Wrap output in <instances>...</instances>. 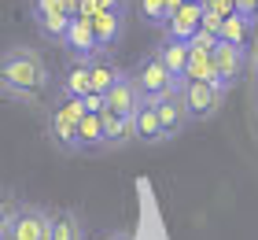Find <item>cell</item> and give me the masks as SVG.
Returning a JSON list of instances; mask_svg holds the SVG:
<instances>
[{
  "mask_svg": "<svg viewBox=\"0 0 258 240\" xmlns=\"http://www.w3.org/2000/svg\"><path fill=\"white\" fill-rule=\"evenodd\" d=\"M52 92V67L37 48H4L0 52V96L15 104H44Z\"/></svg>",
  "mask_w": 258,
  "mask_h": 240,
  "instance_id": "obj_1",
  "label": "cell"
},
{
  "mask_svg": "<svg viewBox=\"0 0 258 240\" xmlns=\"http://www.w3.org/2000/svg\"><path fill=\"white\" fill-rule=\"evenodd\" d=\"M129 81H133V89L140 96V104H155L162 92H166L173 81H181V78H170V70L159 63V56L155 52H148V56H140L137 59V67L129 70Z\"/></svg>",
  "mask_w": 258,
  "mask_h": 240,
  "instance_id": "obj_2",
  "label": "cell"
},
{
  "mask_svg": "<svg viewBox=\"0 0 258 240\" xmlns=\"http://www.w3.org/2000/svg\"><path fill=\"white\" fill-rule=\"evenodd\" d=\"M0 240H52V211L37 203H19Z\"/></svg>",
  "mask_w": 258,
  "mask_h": 240,
  "instance_id": "obj_3",
  "label": "cell"
},
{
  "mask_svg": "<svg viewBox=\"0 0 258 240\" xmlns=\"http://www.w3.org/2000/svg\"><path fill=\"white\" fill-rule=\"evenodd\" d=\"M155 122H159V133L162 140H173V137H181L184 129H188V111H184V100H181V81H173V85L159 96L155 104Z\"/></svg>",
  "mask_w": 258,
  "mask_h": 240,
  "instance_id": "obj_4",
  "label": "cell"
},
{
  "mask_svg": "<svg viewBox=\"0 0 258 240\" xmlns=\"http://www.w3.org/2000/svg\"><path fill=\"white\" fill-rule=\"evenodd\" d=\"M181 100H184V111H188V122H207L221 111L225 92L207 85V81H181Z\"/></svg>",
  "mask_w": 258,
  "mask_h": 240,
  "instance_id": "obj_5",
  "label": "cell"
},
{
  "mask_svg": "<svg viewBox=\"0 0 258 240\" xmlns=\"http://www.w3.org/2000/svg\"><path fill=\"white\" fill-rule=\"evenodd\" d=\"M210 67H214V85L229 96V89L240 81L243 67H247V52H243V48H232L225 41H218L214 48H210Z\"/></svg>",
  "mask_w": 258,
  "mask_h": 240,
  "instance_id": "obj_6",
  "label": "cell"
},
{
  "mask_svg": "<svg viewBox=\"0 0 258 240\" xmlns=\"http://www.w3.org/2000/svg\"><path fill=\"white\" fill-rule=\"evenodd\" d=\"M78 15V0H33V19H37V30L44 37L59 41L67 22Z\"/></svg>",
  "mask_w": 258,
  "mask_h": 240,
  "instance_id": "obj_7",
  "label": "cell"
},
{
  "mask_svg": "<svg viewBox=\"0 0 258 240\" xmlns=\"http://www.w3.org/2000/svg\"><path fill=\"white\" fill-rule=\"evenodd\" d=\"M89 26H92V41H96V56L114 52L118 41L125 37V15H118V11H100L89 19Z\"/></svg>",
  "mask_w": 258,
  "mask_h": 240,
  "instance_id": "obj_8",
  "label": "cell"
},
{
  "mask_svg": "<svg viewBox=\"0 0 258 240\" xmlns=\"http://www.w3.org/2000/svg\"><path fill=\"white\" fill-rule=\"evenodd\" d=\"M59 44L70 52V59H74V63H89V59H96V41H92V26H89V19H81V15L67 22V30H63Z\"/></svg>",
  "mask_w": 258,
  "mask_h": 240,
  "instance_id": "obj_9",
  "label": "cell"
},
{
  "mask_svg": "<svg viewBox=\"0 0 258 240\" xmlns=\"http://www.w3.org/2000/svg\"><path fill=\"white\" fill-rule=\"evenodd\" d=\"M48 140H52V148H59L63 155H81V144H78V118H70L67 111L52 107V115H48Z\"/></svg>",
  "mask_w": 258,
  "mask_h": 240,
  "instance_id": "obj_10",
  "label": "cell"
},
{
  "mask_svg": "<svg viewBox=\"0 0 258 240\" xmlns=\"http://www.w3.org/2000/svg\"><path fill=\"white\" fill-rule=\"evenodd\" d=\"M137 107H140V96L133 89V81H129V74L122 70V78L103 92V111H111V115H118V118H133Z\"/></svg>",
  "mask_w": 258,
  "mask_h": 240,
  "instance_id": "obj_11",
  "label": "cell"
},
{
  "mask_svg": "<svg viewBox=\"0 0 258 240\" xmlns=\"http://www.w3.org/2000/svg\"><path fill=\"white\" fill-rule=\"evenodd\" d=\"M100 129H103V152H118L125 144H137L133 118H118L111 111H100Z\"/></svg>",
  "mask_w": 258,
  "mask_h": 240,
  "instance_id": "obj_12",
  "label": "cell"
},
{
  "mask_svg": "<svg viewBox=\"0 0 258 240\" xmlns=\"http://www.w3.org/2000/svg\"><path fill=\"white\" fill-rule=\"evenodd\" d=\"M199 11H203V8H196V4H181L177 11H170V19H166V41L188 44L196 37V30H199Z\"/></svg>",
  "mask_w": 258,
  "mask_h": 240,
  "instance_id": "obj_13",
  "label": "cell"
},
{
  "mask_svg": "<svg viewBox=\"0 0 258 240\" xmlns=\"http://www.w3.org/2000/svg\"><path fill=\"white\" fill-rule=\"evenodd\" d=\"M85 92H89V63H70L63 70L59 85H55V96H63V100H81Z\"/></svg>",
  "mask_w": 258,
  "mask_h": 240,
  "instance_id": "obj_14",
  "label": "cell"
},
{
  "mask_svg": "<svg viewBox=\"0 0 258 240\" xmlns=\"http://www.w3.org/2000/svg\"><path fill=\"white\" fill-rule=\"evenodd\" d=\"M52 240H85V222L74 207L52 211Z\"/></svg>",
  "mask_w": 258,
  "mask_h": 240,
  "instance_id": "obj_15",
  "label": "cell"
},
{
  "mask_svg": "<svg viewBox=\"0 0 258 240\" xmlns=\"http://www.w3.org/2000/svg\"><path fill=\"white\" fill-rule=\"evenodd\" d=\"M218 41H225V44H232V48H243L247 52L251 48V41H254V22H247V19H240L236 11L221 22V30H218Z\"/></svg>",
  "mask_w": 258,
  "mask_h": 240,
  "instance_id": "obj_16",
  "label": "cell"
},
{
  "mask_svg": "<svg viewBox=\"0 0 258 240\" xmlns=\"http://www.w3.org/2000/svg\"><path fill=\"white\" fill-rule=\"evenodd\" d=\"M122 78V67H114L107 56H96V59H89V92H96L103 96L114 81Z\"/></svg>",
  "mask_w": 258,
  "mask_h": 240,
  "instance_id": "obj_17",
  "label": "cell"
},
{
  "mask_svg": "<svg viewBox=\"0 0 258 240\" xmlns=\"http://www.w3.org/2000/svg\"><path fill=\"white\" fill-rule=\"evenodd\" d=\"M133 137L140 144H162L159 122H155V107H151V104H140L137 107V115H133Z\"/></svg>",
  "mask_w": 258,
  "mask_h": 240,
  "instance_id": "obj_18",
  "label": "cell"
},
{
  "mask_svg": "<svg viewBox=\"0 0 258 240\" xmlns=\"http://www.w3.org/2000/svg\"><path fill=\"white\" fill-rule=\"evenodd\" d=\"M155 56H159V63L170 70V78H181L184 74V63H188V44H181V41H162L155 48Z\"/></svg>",
  "mask_w": 258,
  "mask_h": 240,
  "instance_id": "obj_19",
  "label": "cell"
},
{
  "mask_svg": "<svg viewBox=\"0 0 258 240\" xmlns=\"http://www.w3.org/2000/svg\"><path fill=\"white\" fill-rule=\"evenodd\" d=\"M140 19L148 26H166V19H170L166 0H140Z\"/></svg>",
  "mask_w": 258,
  "mask_h": 240,
  "instance_id": "obj_20",
  "label": "cell"
},
{
  "mask_svg": "<svg viewBox=\"0 0 258 240\" xmlns=\"http://www.w3.org/2000/svg\"><path fill=\"white\" fill-rule=\"evenodd\" d=\"M19 196L11 188H0V236H4V229H8V222H11V214L19 211Z\"/></svg>",
  "mask_w": 258,
  "mask_h": 240,
  "instance_id": "obj_21",
  "label": "cell"
},
{
  "mask_svg": "<svg viewBox=\"0 0 258 240\" xmlns=\"http://www.w3.org/2000/svg\"><path fill=\"white\" fill-rule=\"evenodd\" d=\"M218 44V37H210V33H203V30H196V37L188 41V52H196V56H210V48Z\"/></svg>",
  "mask_w": 258,
  "mask_h": 240,
  "instance_id": "obj_22",
  "label": "cell"
},
{
  "mask_svg": "<svg viewBox=\"0 0 258 240\" xmlns=\"http://www.w3.org/2000/svg\"><path fill=\"white\" fill-rule=\"evenodd\" d=\"M232 11H236L240 19L254 22V19H258V0H232Z\"/></svg>",
  "mask_w": 258,
  "mask_h": 240,
  "instance_id": "obj_23",
  "label": "cell"
},
{
  "mask_svg": "<svg viewBox=\"0 0 258 240\" xmlns=\"http://www.w3.org/2000/svg\"><path fill=\"white\" fill-rule=\"evenodd\" d=\"M103 240H137L133 229H111V233H103Z\"/></svg>",
  "mask_w": 258,
  "mask_h": 240,
  "instance_id": "obj_24",
  "label": "cell"
},
{
  "mask_svg": "<svg viewBox=\"0 0 258 240\" xmlns=\"http://www.w3.org/2000/svg\"><path fill=\"white\" fill-rule=\"evenodd\" d=\"M251 67H254V74H258V37L251 41Z\"/></svg>",
  "mask_w": 258,
  "mask_h": 240,
  "instance_id": "obj_25",
  "label": "cell"
},
{
  "mask_svg": "<svg viewBox=\"0 0 258 240\" xmlns=\"http://www.w3.org/2000/svg\"><path fill=\"white\" fill-rule=\"evenodd\" d=\"M184 4H196V8H203V4H207V0H184Z\"/></svg>",
  "mask_w": 258,
  "mask_h": 240,
  "instance_id": "obj_26",
  "label": "cell"
}]
</instances>
